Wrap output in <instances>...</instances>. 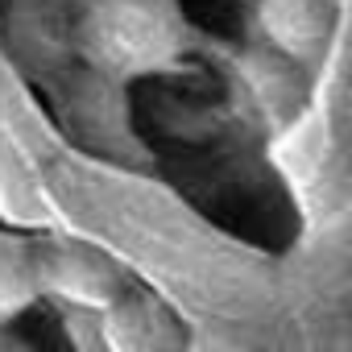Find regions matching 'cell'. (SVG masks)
<instances>
[{"instance_id":"1","label":"cell","mask_w":352,"mask_h":352,"mask_svg":"<svg viewBox=\"0 0 352 352\" xmlns=\"http://www.w3.org/2000/svg\"><path fill=\"white\" fill-rule=\"evenodd\" d=\"M75 58L112 83L170 71L187 54L179 0H75Z\"/></svg>"},{"instance_id":"2","label":"cell","mask_w":352,"mask_h":352,"mask_svg":"<svg viewBox=\"0 0 352 352\" xmlns=\"http://www.w3.org/2000/svg\"><path fill=\"white\" fill-rule=\"evenodd\" d=\"M34 278H38V294H54L75 311H108L124 294L120 270L100 249L79 241L34 245Z\"/></svg>"},{"instance_id":"3","label":"cell","mask_w":352,"mask_h":352,"mask_svg":"<svg viewBox=\"0 0 352 352\" xmlns=\"http://www.w3.org/2000/svg\"><path fill=\"white\" fill-rule=\"evenodd\" d=\"M9 50L21 67L50 75L63 71L75 58V30H71V5L67 0H13L5 21Z\"/></svg>"},{"instance_id":"4","label":"cell","mask_w":352,"mask_h":352,"mask_svg":"<svg viewBox=\"0 0 352 352\" xmlns=\"http://www.w3.org/2000/svg\"><path fill=\"white\" fill-rule=\"evenodd\" d=\"M265 38L294 63H315L336 30V0H257Z\"/></svg>"},{"instance_id":"5","label":"cell","mask_w":352,"mask_h":352,"mask_svg":"<svg viewBox=\"0 0 352 352\" xmlns=\"http://www.w3.org/2000/svg\"><path fill=\"white\" fill-rule=\"evenodd\" d=\"M104 344L120 348H157V344H179L170 315L153 307L149 298H116L104 311Z\"/></svg>"},{"instance_id":"6","label":"cell","mask_w":352,"mask_h":352,"mask_svg":"<svg viewBox=\"0 0 352 352\" xmlns=\"http://www.w3.org/2000/svg\"><path fill=\"white\" fill-rule=\"evenodd\" d=\"M34 302H38L34 245L0 232V323H13Z\"/></svg>"},{"instance_id":"7","label":"cell","mask_w":352,"mask_h":352,"mask_svg":"<svg viewBox=\"0 0 352 352\" xmlns=\"http://www.w3.org/2000/svg\"><path fill=\"white\" fill-rule=\"evenodd\" d=\"M5 327H9V323H0V348H13V352H25L30 344H25V340H17V336H9Z\"/></svg>"},{"instance_id":"8","label":"cell","mask_w":352,"mask_h":352,"mask_svg":"<svg viewBox=\"0 0 352 352\" xmlns=\"http://www.w3.org/2000/svg\"><path fill=\"white\" fill-rule=\"evenodd\" d=\"M67 5H75V0H67Z\"/></svg>"}]
</instances>
